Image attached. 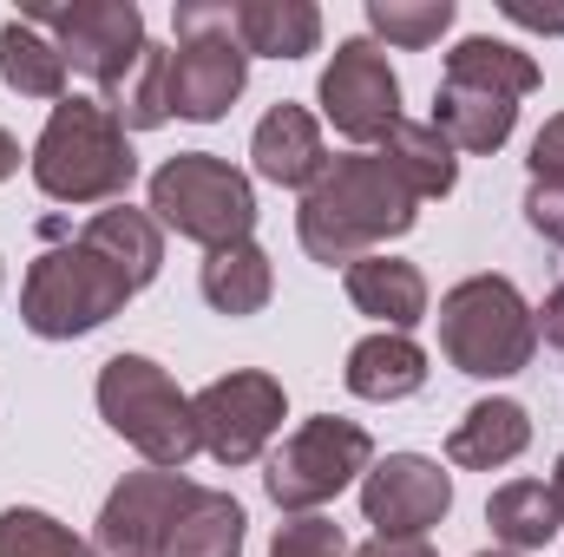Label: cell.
<instances>
[{
    "mask_svg": "<svg viewBox=\"0 0 564 557\" xmlns=\"http://www.w3.org/2000/svg\"><path fill=\"white\" fill-rule=\"evenodd\" d=\"M381 157H388V171L414 190V197H446L453 184H459V157H453V144L433 132V119H401L388 139H381Z\"/></svg>",
    "mask_w": 564,
    "mask_h": 557,
    "instance_id": "cell-22",
    "label": "cell"
},
{
    "mask_svg": "<svg viewBox=\"0 0 564 557\" xmlns=\"http://www.w3.org/2000/svg\"><path fill=\"white\" fill-rule=\"evenodd\" d=\"M250 86V53L237 40V7L184 0L177 7V53H171V119L217 125Z\"/></svg>",
    "mask_w": 564,
    "mask_h": 557,
    "instance_id": "cell-8",
    "label": "cell"
},
{
    "mask_svg": "<svg viewBox=\"0 0 564 557\" xmlns=\"http://www.w3.org/2000/svg\"><path fill=\"white\" fill-rule=\"evenodd\" d=\"M191 414H197V439H204V452H210L217 466H250V459H263V446L276 439L289 401H282L276 374L237 368V374H217V381L191 401Z\"/></svg>",
    "mask_w": 564,
    "mask_h": 557,
    "instance_id": "cell-10",
    "label": "cell"
},
{
    "mask_svg": "<svg viewBox=\"0 0 564 557\" xmlns=\"http://www.w3.org/2000/svg\"><path fill=\"white\" fill-rule=\"evenodd\" d=\"M506 7V20H519V26H539V33H564V13H545V7H532V0H499Z\"/></svg>",
    "mask_w": 564,
    "mask_h": 557,
    "instance_id": "cell-32",
    "label": "cell"
},
{
    "mask_svg": "<svg viewBox=\"0 0 564 557\" xmlns=\"http://www.w3.org/2000/svg\"><path fill=\"white\" fill-rule=\"evenodd\" d=\"M243 525L250 518H243V505L230 492H204L197 485V499L177 512V525H171L158 557H243Z\"/></svg>",
    "mask_w": 564,
    "mask_h": 557,
    "instance_id": "cell-24",
    "label": "cell"
},
{
    "mask_svg": "<svg viewBox=\"0 0 564 557\" xmlns=\"http://www.w3.org/2000/svg\"><path fill=\"white\" fill-rule=\"evenodd\" d=\"M368 466H375L368 426L335 419V414H315L282 439V452L270 459L263 485H270V499H276L289 518H308V512H322L335 492H348Z\"/></svg>",
    "mask_w": 564,
    "mask_h": 557,
    "instance_id": "cell-9",
    "label": "cell"
},
{
    "mask_svg": "<svg viewBox=\"0 0 564 557\" xmlns=\"http://www.w3.org/2000/svg\"><path fill=\"white\" fill-rule=\"evenodd\" d=\"M341 381H348L355 401H381V407H388V401H408V394L426 387V348L414 341V335L381 328V335H368V341L348 348Z\"/></svg>",
    "mask_w": 564,
    "mask_h": 557,
    "instance_id": "cell-16",
    "label": "cell"
},
{
    "mask_svg": "<svg viewBox=\"0 0 564 557\" xmlns=\"http://www.w3.org/2000/svg\"><path fill=\"white\" fill-rule=\"evenodd\" d=\"M486 525H492V538L506 545V551H539V545H552L564 532L558 518V499H552V485L545 479H512V485H499L492 499H486Z\"/></svg>",
    "mask_w": 564,
    "mask_h": 557,
    "instance_id": "cell-21",
    "label": "cell"
},
{
    "mask_svg": "<svg viewBox=\"0 0 564 557\" xmlns=\"http://www.w3.org/2000/svg\"><path fill=\"white\" fill-rule=\"evenodd\" d=\"M33 184L53 204H126L139 157H132V132L112 119L106 99H79L66 92L46 119V132L33 144Z\"/></svg>",
    "mask_w": 564,
    "mask_h": 557,
    "instance_id": "cell-3",
    "label": "cell"
},
{
    "mask_svg": "<svg viewBox=\"0 0 564 557\" xmlns=\"http://www.w3.org/2000/svg\"><path fill=\"white\" fill-rule=\"evenodd\" d=\"M479 557H519V551H479Z\"/></svg>",
    "mask_w": 564,
    "mask_h": 557,
    "instance_id": "cell-37",
    "label": "cell"
},
{
    "mask_svg": "<svg viewBox=\"0 0 564 557\" xmlns=\"http://www.w3.org/2000/svg\"><path fill=\"white\" fill-rule=\"evenodd\" d=\"M270 557H355V551H348V538H341V525H335V518L308 512V518H289V525H276V545H270Z\"/></svg>",
    "mask_w": 564,
    "mask_h": 557,
    "instance_id": "cell-29",
    "label": "cell"
},
{
    "mask_svg": "<svg viewBox=\"0 0 564 557\" xmlns=\"http://www.w3.org/2000/svg\"><path fill=\"white\" fill-rule=\"evenodd\" d=\"M539 92V59L512 40H459L433 92V132L453 151H499L519 125V99Z\"/></svg>",
    "mask_w": 564,
    "mask_h": 557,
    "instance_id": "cell-2",
    "label": "cell"
},
{
    "mask_svg": "<svg viewBox=\"0 0 564 557\" xmlns=\"http://www.w3.org/2000/svg\"><path fill=\"white\" fill-rule=\"evenodd\" d=\"M237 40L257 59H302L322 46V13L308 0H243L237 7Z\"/></svg>",
    "mask_w": 564,
    "mask_h": 557,
    "instance_id": "cell-19",
    "label": "cell"
},
{
    "mask_svg": "<svg viewBox=\"0 0 564 557\" xmlns=\"http://www.w3.org/2000/svg\"><path fill=\"white\" fill-rule=\"evenodd\" d=\"M158 230H177L184 243L204 250H230L257 230V190L237 164L210 157V151H177L151 171V204Z\"/></svg>",
    "mask_w": 564,
    "mask_h": 557,
    "instance_id": "cell-6",
    "label": "cell"
},
{
    "mask_svg": "<svg viewBox=\"0 0 564 557\" xmlns=\"http://www.w3.org/2000/svg\"><path fill=\"white\" fill-rule=\"evenodd\" d=\"M446 512H453V472H440V459L426 452H388L361 479V518L375 525V538H426Z\"/></svg>",
    "mask_w": 564,
    "mask_h": 557,
    "instance_id": "cell-13",
    "label": "cell"
},
{
    "mask_svg": "<svg viewBox=\"0 0 564 557\" xmlns=\"http://www.w3.org/2000/svg\"><path fill=\"white\" fill-rule=\"evenodd\" d=\"M539 348V315L512 276H466L440 295V354L473 381L525 374Z\"/></svg>",
    "mask_w": 564,
    "mask_h": 557,
    "instance_id": "cell-4",
    "label": "cell"
},
{
    "mask_svg": "<svg viewBox=\"0 0 564 557\" xmlns=\"http://www.w3.org/2000/svg\"><path fill=\"white\" fill-rule=\"evenodd\" d=\"M132 295H139V282L126 276L106 250L73 237V243H53V250L33 256V270L20 282V321L40 341H73V335L106 328Z\"/></svg>",
    "mask_w": 564,
    "mask_h": 557,
    "instance_id": "cell-5",
    "label": "cell"
},
{
    "mask_svg": "<svg viewBox=\"0 0 564 557\" xmlns=\"http://www.w3.org/2000/svg\"><path fill=\"white\" fill-rule=\"evenodd\" d=\"M525 446H532V414L519 401H479V407H466V414L453 419V433H446V459L466 466V472H499Z\"/></svg>",
    "mask_w": 564,
    "mask_h": 557,
    "instance_id": "cell-17",
    "label": "cell"
},
{
    "mask_svg": "<svg viewBox=\"0 0 564 557\" xmlns=\"http://www.w3.org/2000/svg\"><path fill=\"white\" fill-rule=\"evenodd\" d=\"M0 79L20 99H53V106L66 99V59L33 20H7L0 26Z\"/></svg>",
    "mask_w": 564,
    "mask_h": 557,
    "instance_id": "cell-25",
    "label": "cell"
},
{
    "mask_svg": "<svg viewBox=\"0 0 564 557\" xmlns=\"http://www.w3.org/2000/svg\"><path fill=\"white\" fill-rule=\"evenodd\" d=\"M0 557H99L73 525H59L40 505H7L0 512Z\"/></svg>",
    "mask_w": 564,
    "mask_h": 557,
    "instance_id": "cell-27",
    "label": "cell"
},
{
    "mask_svg": "<svg viewBox=\"0 0 564 557\" xmlns=\"http://www.w3.org/2000/svg\"><path fill=\"white\" fill-rule=\"evenodd\" d=\"M453 0H368V26L388 40V46H408V53H421L433 46L446 26H453Z\"/></svg>",
    "mask_w": 564,
    "mask_h": 557,
    "instance_id": "cell-28",
    "label": "cell"
},
{
    "mask_svg": "<svg viewBox=\"0 0 564 557\" xmlns=\"http://www.w3.org/2000/svg\"><path fill=\"white\" fill-rule=\"evenodd\" d=\"M250 157H257V177H263V184L308 190V184L322 177V164H328L315 112H308V106H295V99L270 106V112H263V125H257V139H250Z\"/></svg>",
    "mask_w": 564,
    "mask_h": 557,
    "instance_id": "cell-15",
    "label": "cell"
},
{
    "mask_svg": "<svg viewBox=\"0 0 564 557\" xmlns=\"http://www.w3.org/2000/svg\"><path fill=\"white\" fill-rule=\"evenodd\" d=\"M197 288H204V302H210L217 315H263L270 295H276V270H270V256L243 237V243H230V250H210Z\"/></svg>",
    "mask_w": 564,
    "mask_h": 557,
    "instance_id": "cell-20",
    "label": "cell"
},
{
    "mask_svg": "<svg viewBox=\"0 0 564 557\" xmlns=\"http://www.w3.org/2000/svg\"><path fill=\"white\" fill-rule=\"evenodd\" d=\"M552 499H558V518H564V452H558V472H552Z\"/></svg>",
    "mask_w": 564,
    "mask_h": 557,
    "instance_id": "cell-36",
    "label": "cell"
},
{
    "mask_svg": "<svg viewBox=\"0 0 564 557\" xmlns=\"http://www.w3.org/2000/svg\"><path fill=\"white\" fill-rule=\"evenodd\" d=\"M315 92H322V119L348 144H381L401 125V79L375 40H341Z\"/></svg>",
    "mask_w": 564,
    "mask_h": 557,
    "instance_id": "cell-12",
    "label": "cell"
},
{
    "mask_svg": "<svg viewBox=\"0 0 564 557\" xmlns=\"http://www.w3.org/2000/svg\"><path fill=\"white\" fill-rule=\"evenodd\" d=\"M525 223L545 243H564V184H532L525 190Z\"/></svg>",
    "mask_w": 564,
    "mask_h": 557,
    "instance_id": "cell-31",
    "label": "cell"
},
{
    "mask_svg": "<svg viewBox=\"0 0 564 557\" xmlns=\"http://www.w3.org/2000/svg\"><path fill=\"white\" fill-rule=\"evenodd\" d=\"M348 282V302L361 308V315H375V321H388L394 335H408L414 321H426V276L414 263H401V256H361V263H348L341 270Z\"/></svg>",
    "mask_w": 564,
    "mask_h": 557,
    "instance_id": "cell-18",
    "label": "cell"
},
{
    "mask_svg": "<svg viewBox=\"0 0 564 557\" xmlns=\"http://www.w3.org/2000/svg\"><path fill=\"white\" fill-rule=\"evenodd\" d=\"M355 557H433V545L426 538H368Z\"/></svg>",
    "mask_w": 564,
    "mask_h": 557,
    "instance_id": "cell-33",
    "label": "cell"
},
{
    "mask_svg": "<svg viewBox=\"0 0 564 557\" xmlns=\"http://www.w3.org/2000/svg\"><path fill=\"white\" fill-rule=\"evenodd\" d=\"M414 223H421V197L388 171L381 151L328 157L295 210V237L322 270H348V263L375 256L388 237H408Z\"/></svg>",
    "mask_w": 564,
    "mask_h": 557,
    "instance_id": "cell-1",
    "label": "cell"
},
{
    "mask_svg": "<svg viewBox=\"0 0 564 557\" xmlns=\"http://www.w3.org/2000/svg\"><path fill=\"white\" fill-rule=\"evenodd\" d=\"M40 33H53L66 73H86L99 92H112L132 59L144 53V13L132 0H79V7H53V13H26Z\"/></svg>",
    "mask_w": 564,
    "mask_h": 557,
    "instance_id": "cell-11",
    "label": "cell"
},
{
    "mask_svg": "<svg viewBox=\"0 0 564 557\" xmlns=\"http://www.w3.org/2000/svg\"><path fill=\"white\" fill-rule=\"evenodd\" d=\"M539 335H545L552 348H564V282L545 295V308H539Z\"/></svg>",
    "mask_w": 564,
    "mask_h": 557,
    "instance_id": "cell-34",
    "label": "cell"
},
{
    "mask_svg": "<svg viewBox=\"0 0 564 557\" xmlns=\"http://www.w3.org/2000/svg\"><path fill=\"white\" fill-rule=\"evenodd\" d=\"M93 250H106L126 276L139 282H158L164 270V230H158V217L151 210H132V204H112V210H93V223L79 230Z\"/></svg>",
    "mask_w": 564,
    "mask_h": 557,
    "instance_id": "cell-23",
    "label": "cell"
},
{
    "mask_svg": "<svg viewBox=\"0 0 564 557\" xmlns=\"http://www.w3.org/2000/svg\"><path fill=\"white\" fill-rule=\"evenodd\" d=\"M106 106H112V119L126 132H158L171 119V53L144 40V53L132 59V73L106 92Z\"/></svg>",
    "mask_w": 564,
    "mask_h": 557,
    "instance_id": "cell-26",
    "label": "cell"
},
{
    "mask_svg": "<svg viewBox=\"0 0 564 557\" xmlns=\"http://www.w3.org/2000/svg\"><path fill=\"white\" fill-rule=\"evenodd\" d=\"M20 171V144H13V132H0V184Z\"/></svg>",
    "mask_w": 564,
    "mask_h": 557,
    "instance_id": "cell-35",
    "label": "cell"
},
{
    "mask_svg": "<svg viewBox=\"0 0 564 557\" xmlns=\"http://www.w3.org/2000/svg\"><path fill=\"white\" fill-rule=\"evenodd\" d=\"M525 164H532V184H564V112H552V119L539 125Z\"/></svg>",
    "mask_w": 564,
    "mask_h": 557,
    "instance_id": "cell-30",
    "label": "cell"
},
{
    "mask_svg": "<svg viewBox=\"0 0 564 557\" xmlns=\"http://www.w3.org/2000/svg\"><path fill=\"white\" fill-rule=\"evenodd\" d=\"M99 414L119 439H132L144 452V466H158V472H184L204 452L191 394H177V381L144 354H112L99 368Z\"/></svg>",
    "mask_w": 564,
    "mask_h": 557,
    "instance_id": "cell-7",
    "label": "cell"
},
{
    "mask_svg": "<svg viewBox=\"0 0 564 557\" xmlns=\"http://www.w3.org/2000/svg\"><path fill=\"white\" fill-rule=\"evenodd\" d=\"M197 499V485L184 472H126L112 492H106V512H99V532H93V551L99 557H158L177 512Z\"/></svg>",
    "mask_w": 564,
    "mask_h": 557,
    "instance_id": "cell-14",
    "label": "cell"
}]
</instances>
